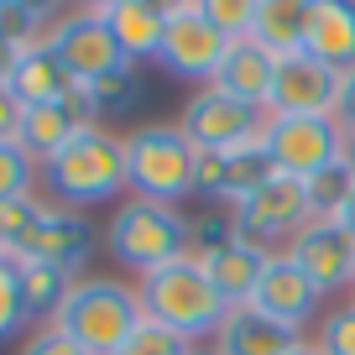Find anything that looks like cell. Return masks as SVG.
I'll return each mask as SVG.
<instances>
[{
  "mask_svg": "<svg viewBox=\"0 0 355 355\" xmlns=\"http://www.w3.org/2000/svg\"><path fill=\"white\" fill-rule=\"evenodd\" d=\"M319 350H324V355H355V303H340V309L324 313V324H319Z\"/></svg>",
  "mask_w": 355,
  "mask_h": 355,
  "instance_id": "4dcf8cb0",
  "label": "cell"
},
{
  "mask_svg": "<svg viewBox=\"0 0 355 355\" xmlns=\"http://www.w3.org/2000/svg\"><path fill=\"white\" fill-rule=\"evenodd\" d=\"M84 125H94V110H89V100H84V89H78L73 100H63V105H32L26 110V121H21V136L16 141L32 152V162L37 167H47L58 152H63L68 141H73Z\"/></svg>",
  "mask_w": 355,
  "mask_h": 355,
  "instance_id": "ac0fdd59",
  "label": "cell"
},
{
  "mask_svg": "<svg viewBox=\"0 0 355 355\" xmlns=\"http://www.w3.org/2000/svg\"><path fill=\"white\" fill-rule=\"evenodd\" d=\"M303 53L329 68H355V0H309Z\"/></svg>",
  "mask_w": 355,
  "mask_h": 355,
  "instance_id": "d6986e66",
  "label": "cell"
},
{
  "mask_svg": "<svg viewBox=\"0 0 355 355\" xmlns=\"http://www.w3.org/2000/svg\"><path fill=\"white\" fill-rule=\"evenodd\" d=\"M261 146L272 157V173L319 183L324 173L345 167V125L334 115H266Z\"/></svg>",
  "mask_w": 355,
  "mask_h": 355,
  "instance_id": "8992f818",
  "label": "cell"
},
{
  "mask_svg": "<svg viewBox=\"0 0 355 355\" xmlns=\"http://www.w3.org/2000/svg\"><path fill=\"white\" fill-rule=\"evenodd\" d=\"M58 21H63V16H58L53 6H37V0H0V37L16 42L21 53L47 47V37H53Z\"/></svg>",
  "mask_w": 355,
  "mask_h": 355,
  "instance_id": "cb8c5ba5",
  "label": "cell"
},
{
  "mask_svg": "<svg viewBox=\"0 0 355 355\" xmlns=\"http://www.w3.org/2000/svg\"><path fill=\"white\" fill-rule=\"evenodd\" d=\"M199 355H214V350H199Z\"/></svg>",
  "mask_w": 355,
  "mask_h": 355,
  "instance_id": "ab89813d",
  "label": "cell"
},
{
  "mask_svg": "<svg viewBox=\"0 0 355 355\" xmlns=\"http://www.w3.org/2000/svg\"><path fill=\"white\" fill-rule=\"evenodd\" d=\"M53 324L68 340H78L89 355H121L131 345V334L146 324L141 288H131L121 277H78Z\"/></svg>",
  "mask_w": 355,
  "mask_h": 355,
  "instance_id": "6da1fadb",
  "label": "cell"
},
{
  "mask_svg": "<svg viewBox=\"0 0 355 355\" xmlns=\"http://www.w3.org/2000/svg\"><path fill=\"white\" fill-rule=\"evenodd\" d=\"M204 11L220 32H230L235 42L251 37V21H256V0H204Z\"/></svg>",
  "mask_w": 355,
  "mask_h": 355,
  "instance_id": "1f68e13d",
  "label": "cell"
},
{
  "mask_svg": "<svg viewBox=\"0 0 355 355\" xmlns=\"http://www.w3.org/2000/svg\"><path fill=\"white\" fill-rule=\"evenodd\" d=\"M21 121H26V105L16 100L11 84H0V141H16V136H21Z\"/></svg>",
  "mask_w": 355,
  "mask_h": 355,
  "instance_id": "836d02e7",
  "label": "cell"
},
{
  "mask_svg": "<svg viewBox=\"0 0 355 355\" xmlns=\"http://www.w3.org/2000/svg\"><path fill=\"white\" fill-rule=\"evenodd\" d=\"M47 189L63 209H89V204L115 199L121 189H131V173H125V141L110 136L105 125H84L53 162L42 167Z\"/></svg>",
  "mask_w": 355,
  "mask_h": 355,
  "instance_id": "7a4b0ae2",
  "label": "cell"
},
{
  "mask_svg": "<svg viewBox=\"0 0 355 355\" xmlns=\"http://www.w3.org/2000/svg\"><path fill=\"white\" fill-rule=\"evenodd\" d=\"M272 178V157H266V146L256 141V146H241V152H225V183H220V199L230 204H241L245 193H256Z\"/></svg>",
  "mask_w": 355,
  "mask_h": 355,
  "instance_id": "d4e9b609",
  "label": "cell"
},
{
  "mask_svg": "<svg viewBox=\"0 0 355 355\" xmlns=\"http://www.w3.org/2000/svg\"><path fill=\"white\" fill-rule=\"evenodd\" d=\"M121 355H199V345H193V340H183V334H173V329H162V324H152V319H146L141 329L131 334V345H125Z\"/></svg>",
  "mask_w": 355,
  "mask_h": 355,
  "instance_id": "f546056e",
  "label": "cell"
},
{
  "mask_svg": "<svg viewBox=\"0 0 355 355\" xmlns=\"http://www.w3.org/2000/svg\"><path fill=\"white\" fill-rule=\"evenodd\" d=\"M26 324H32V313H26V298H21V272H16V261L0 256V345L16 340Z\"/></svg>",
  "mask_w": 355,
  "mask_h": 355,
  "instance_id": "f1b7e54d",
  "label": "cell"
},
{
  "mask_svg": "<svg viewBox=\"0 0 355 355\" xmlns=\"http://www.w3.org/2000/svg\"><path fill=\"white\" fill-rule=\"evenodd\" d=\"M100 21L110 26V37L121 42V53L131 63H157L167 42V6L162 0H105L94 6Z\"/></svg>",
  "mask_w": 355,
  "mask_h": 355,
  "instance_id": "9a60e30c",
  "label": "cell"
},
{
  "mask_svg": "<svg viewBox=\"0 0 355 355\" xmlns=\"http://www.w3.org/2000/svg\"><path fill=\"white\" fill-rule=\"evenodd\" d=\"M277 251H266V245L245 241V235H235L230 220H199L193 225V261L209 272V282L220 288V298L230 303H251L256 282H261L266 261H272Z\"/></svg>",
  "mask_w": 355,
  "mask_h": 355,
  "instance_id": "ba28073f",
  "label": "cell"
},
{
  "mask_svg": "<svg viewBox=\"0 0 355 355\" xmlns=\"http://www.w3.org/2000/svg\"><path fill=\"white\" fill-rule=\"evenodd\" d=\"M21 355H89V350H84L78 340H68L58 324H42V329H37L32 340L21 345Z\"/></svg>",
  "mask_w": 355,
  "mask_h": 355,
  "instance_id": "d6a6232c",
  "label": "cell"
},
{
  "mask_svg": "<svg viewBox=\"0 0 355 355\" xmlns=\"http://www.w3.org/2000/svg\"><path fill=\"white\" fill-rule=\"evenodd\" d=\"M345 173L355 178V136H345Z\"/></svg>",
  "mask_w": 355,
  "mask_h": 355,
  "instance_id": "74e56055",
  "label": "cell"
},
{
  "mask_svg": "<svg viewBox=\"0 0 355 355\" xmlns=\"http://www.w3.org/2000/svg\"><path fill=\"white\" fill-rule=\"evenodd\" d=\"M319 303H324V293L298 272V261H293L288 251H277L266 261L261 282H256V293H251V309H261L266 319L288 324V329H298V334H303V324L319 313Z\"/></svg>",
  "mask_w": 355,
  "mask_h": 355,
  "instance_id": "5bb4252c",
  "label": "cell"
},
{
  "mask_svg": "<svg viewBox=\"0 0 355 355\" xmlns=\"http://www.w3.org/2000/svg\"><path fill=\"white\" fill-rule=\"evenodd\" d=\"M334 225H340V230H350L355 235V178H350V189H345V199H340V209L329 214Z\"/></svg>",
  "mask_w": 355,
  "mask_h": 355,
  "instance_id": "d590c367",
  "label": "cell"
},
{
  "mask_svg": "<svg viewBox=\"0 0 355 355\" xmlns=\"http://www.w3.org/2000/svg\"><path fill=\"white\" fill-rule=\"evenodd\" d=\"M16 63H21V47H16V42H6V37H0V84H11Z\"/></svg>",
  "mask_w": 355,
  "mask_h": 355,
  "instance_id": "8d00e7d4",
  "label": "cell"
},
{
  "mask_svg": "<svg viewBox=\"0 0 355 355\" xmlns=\"http://www.w3.org/2000/svg\"><path fill=\"white\" fill-rule=\"evenodd\" d=\"M16 272H21L26 313H32V319H42V324H53L78 277H73V272H63V266H47V261H16Z\"/></svg>",
  "mask_w": 355,
  "mask_h": 355,
  "instance_id": "603a6c76",
  "label": "cell"
},
{
  "mask_svg": "<svg viewBox=\"0 0 355 355\" xmlns=\"http://www.w3.org/2000/svg\"><path fill=\"white\" fill-rule=\"evenodd\" d=\"M78 89H84V100H89V110H94V115H100V110L125 115V110H136V100H141V78H136V68L105 73V78H94V84H78Z\"/></svg>",
  "mask_w": 355,
  "mask_h": 355,
  "instance_id": "4316f807",
  "label": "cell"
},
{
  "mask_svg": "<svg viewBox=\"0 0 355 355\" xmlns=\"http://www.w3.org/2000/svg\"><path fill=\"white\" fill-rule=\"evenodd\" d=\"M293 355H324V350H319V340H303V345H298Z\"/></svg>",
  "mask_w": 355,
  "mask_h": 355,
  "instance_id": "f35d334b",
  "label": "cell"
},
{
  "mask_svg": "<svg viewBox=\"0 0 355 355\" xmlns=\"http://www.w3.org/2000/svg\"><path fill=\"white\" fill-rule=\"evenodd\" d=\"M288 256L298 261V272L324 293V298L355 288V235L340 230L334 220H309L288 241Z\"/></svg>",
  "mask_w": 355,
  "mask_h": 355,
  "instance_id": "7c38bea8",
  "label": "cell"
},
{
  "mask_svg": "<svg viewBox=\"0 0 355 355\" xmlns=\"http://www.w3.org/2000/svg\"><path fill=\"white\" fill-rule=\"evenodd\" d=\"M89 256H94V225L78 209L47 204V214H42V225H37V235L26 241L21 261H47V266H63V272H78Z\"/></svg>",
  "mask_w": 355,
  "mask_h": 355,
  "instance_id": "2e32d148",
  "label": "cell"
},
{
  "mask_svg": "<svg viewBox=\"0 0 355 355\" xmlns=\"http://www.w3.org/2000/svg\"><path fill=\"white\" fill-rule=\"evenodd\" d=\"M334 94H340V68L298 53L277 63V84H272L266 110L272 115H334Z\"/></svg>",
  "mask_w": 355,
  "mask_h": 355,
  "instance_id": "4fadbf2b",
  "label": "cell"
},
{
  "mask_svg": "<svg viewBox=\"0 0 355 355\" xmlns=\"http://www.w3.org/2000/svg\"><path fill=\"white\" fill-rule=\"evenodd\" d=\"M141 309H146L152 324H162V329H173V334L199 345V340H214V334H220L230 303L220 298L209 272H204L193 256H183V261L141 277Z\"/></svg>",
  "mask_w": 355,
  "mask_h": 355,
  "instance_id": "3957f363",
  "label": "cell"
},
{
  "mask_svg": "<svg viewBox=\"0 0 355 355\" xmlns=\"http://www.w3.org/2000/svg\"><path fill=\"white\" fill-rule=\"evenodd\" d=\"M350 303H355V298H350Z\"/></svg>",
  "mask_w": 355,
  "mask_h": 355,
  "instance_id": "60d3db41",
  "label": "cell"
},
{
  "mask_svg": "<svg viewBox=\"0 0 355 355\" xmlns=\"http://www.w3.org/2000/svg\"><path fill=\"white\" fill-rule=\"evenodd\" d=\"M199 167V146L183 136V125H141L125 136V173H131V199H152V204H173L199 193L193 183Z\"/></svg>",
  "mask_w": 355,
  "mask_h": 355,
  "instance_id": "5b68a950",
  "label": "cell"
},
{
  "mask_svg": "<svg viewBox=\"0 0 355 355\" xmlns=\"http://www.w3.org/2000/svg\"><path fill=\"white\" fill-rule=\"evenodd\" d=\"M47 53H53L78 84H94V78H105V73L136 68L131 58L121 53V42L110 37V26L100 21L94 6H89V11H68L63 21L53 26V37H47Z\"/></svg>",
  "mask_w": 355,
  "mask_h": 355,
  "instance_id": "8fae6325",
  "label": "cell"
},
{
  "mask_svg": "<svg viewBox=\"0 0 355 355\" xmlns=\"http://www.w3.org/2000/svg\"><path fill=\"white\" fill-rule=\"evenodd\" d=\"M11 89H16V100L32 110V105H63V100H73L78 78L68 73L47 47H32V53H21V63H16Z\"/></svg>",
  "mask_w": 355,
  "mask_h": 355,
  "instance_id": "7402d4cb",
  "label": "cell"
},
{
  "mask_svg": "<svg viewBox=\"0 0 355 355\" xmlns=\"http://www.w3.org/2000/svg\"><path fill=\"white\" fill-rule=\"evenodd\" d=\"M266 115L261 105H245L225 89H199L189 105H183V136H189L199 152H241V146H256L266 131Z\"/></svg>",
  "mask_w": 355,
  "mask_h": 355,
  "instance_id": "30bf717a",
  "label": "cell"
},
{
  "mask_svg": "<svg viewBox=\"0 0 355 355\" xmlns=\"http://www.w3.org/2000/svg\"><path fill=\"white\" fill-rule=\"evenodd\" d=\"M298 345H303L298 329L266 319V313L251 309V303H235V309L225 313V324H220V334H214L209 350L214 355H293Z\"/></svg>",
  "mask_w": 355,
  "mask_h": 355,
  "instance_id": "e0dca14e",
  "label": "cell"
},
{
  "mask_svg": "<svg viewBox=\"0 0 355 355\" xmlns=\"http://www.w3.org/2000/svg\"><path fill=\"white\" fill-rule=\"evenodd\" d=\"M334 121L345 125V136H355V68L340 73V94H334Z\"/></svg>",
  "mask_w": 355,
  "mask_h": 355,
  "instance_id": "e575fe53",
  "label": "cell"
},
{
  "mask_svg": "<svg viewBox=\"0 0 355 355\" xmlns=\"http://www.w3.org/2000/svg\"><path fill=\"white\" fill-rule=\"evenodd\" d=\"M230 47H235V37L209 21L204 0L167 6V42H162V58H157V63H162L173 78H189V84L209 89L214 78H220Z\"/></svg>",
  "mask_w": 355,
  "mask_h": 355,
  "instance_id": "52a82bcc",
  "label": "cell"
},
{
  "mask_svg": "<svg viewBox=\"0 0 355 355\" xmlns=\"http://www.w3.org/2000/svg\"><path fill=\"white\" fill-rule=\"evenodd\" d=\"M309 220H319V214H313L309 183H298V178H282V173H272L261 189L245 193V199L230 209L235 235H245V241L266 245V251H272V245H282V251H288V241H293V235H298Z\"/></svg>",
  "mask_w": 355,
  "mask_h": 355,
  "instance_id": "9c48e42d",
  "label": "cell"
},
{
  "mask_svg": "<svg viewBox=\"0 0 355 355\" xmlns=\"http://www.w3.org/2000/svg\"><path fill=\"white\" fill-rule=\"evenodd\" d=\"M37 193V162L21 141H0V199H26Z\"/></svg>",
  "mask_w": 355,
  "mask_h": 355,
  "instance_id": "83f0119b",
  "label": "cell"
},
{
  "mask_svg": "<svg viewBox=\"0 0 355 355\" xmlns=\"http://www.w3.org/2000/svg\"><path fill=\"white\" fill-rule=\"evenodd\" d=\"M303 37H309V0H256V21H251V42L261 53L298 58Z\"/></svg>",
  "mask_w": 355,
  "mask_h": 355,
  "instance_id": "ffe728a7",
  "label": "cell"
},
{
  "mask_svg": "<svg viewBox=\"0 0 355 355\" xmlns=\"http://www.w3.org/2000/svg\"><path fill=\"white\" fill-rule=\"evenodd\" d=\"M105 251L125 266V272H162V266L193 256V225L173 209V204L152 199H125L115 209V220L105 225Z\"/></svg>",
  "mask_w": 355,
  "mask_h": 355,
  "instance_id": "277c9868",
  "label": "cell"
},
{
  "mask_svg": "<svg viewBox=\"0 0 355 355\" xmlns=\"http://www.w3.org/2000/svg\"><path fill=\"white\" fill-rule=\"evenodd\" d=\"M42 214H47V204L37 199V193H26V199H0V256H6V261H21V251L37 235Z\"/></svg>",
  "mask_w": 355,
  "mask_h": 355,
  "instance_id": "484cf974",
  "label": "cell"
},
{
  "mask_svg": "<svg viewBox=\"0 0 355 355\" xmlns=\"http://www.w3.org/2000/svg\"><path fill=\"white\" fill-rule=\"evenodd\" d=\"M272 84H277V58L261 53L251 37H241V42L230 47L220 78H214V89H225V94H235V100H245V105H261V110H266V100H272Z\"/></svg>",
  "mask_w": 355,
  "mask_h": 355,
  "instance_id": "44dd1931",
  "label": "cell"
}]
</instances>
